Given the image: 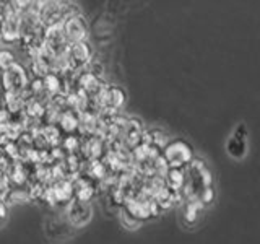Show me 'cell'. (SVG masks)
Listing matches in <instances>:
<instances>
[{"label":"cell","mask_w":260,"mask_h":244,"mask_svg":"<svg viewBox=\"0 0 260 244\" xmlns=\"http://www.w3.org/2000/svg\"><path fill=\"white\" fill-rule=\"evenodd\" d=\"M91 55H93L91 47H89L86 41L72 44L67 52V60L70 65V70H78L81 67H85V65L91 60Z\"/></svg>","instance_id":"5b68a950"},{"label":"cell","mask_w":260,"mask_h":244,"mask_svg":"<svg viewBox=\"0 0 260 244\" xmlns=\"http://www.w3.org/2000/svg\"><path fill=\"white\" fill-rule=\"evenodd\" d=\"M202 205L199 202H192V200H187V203L184 205V210H182V218L185 220V223H195L199 218V211H200Z\"/></svg>","instance_id":"30bf717a"},{"label":"cell","mask_w":260,"mask_h":244,"mask_svg":"<svg viewBox=\"0 0 260 244\" xmlns=\"http://www.w3.org/2000/svg\"><path fill=\"white\" fill-rule=\"evenodd\" d=\"M211 182H213V176L205 161L193 158L190 165L185 168V186L182 189L185 199L197 202L200 192L207 187H211Z\"/></svg>","instance_id":"6da1fadb"},{"label":"cell","mask_w":260,"mask_h":244,"mask_svg":"<svg viewBox=\"0 0 260 244\" xmlns=\"http://www.w3.org/2000/svg\"><path fill=\"white\" fill-rule=\"evenodd\" d=\"M215 200V189H213V186L211 187H207V189H203L200 192V195L197 197V202L200 203L202 207H205V205H210L211 202Z\"/></svg>","instance_id":"5bb4252c"},{"label":"cell","mask_w":260,"mask_h":244,"mask_svg":"<svg viewBox=\"0 0 260 244\" xmlns=\"http://www.w3.org/2000/svg\"><path fill=\"white\" fill-rule=\"evenodd\" d=\"M120 223L124 225L127 230H135V228H138V225H140V220H137L128 210L124 208L120 211Z\"/></svg>","instance_id":"4fadbf2b"},{"label":"cell","mask_w":260,"mask_h":244,"mask_svg":"<svg viewBox=\"0 0 260 244\" xmlns=\"http://www.w3.org/2000/svg\"><path fill=\"white\" fill-rule=\"evenodd\" d=\"M60 124H62V129H65L67 132H73V130L78 127V117L75 116V112L67 111L62 116Z\"/></svg>","instance_id":"7c38bea8"},{"label":"cell","mask_w":260,"mask_h":244,"mask_svg":"<svg viewBox=\"0 0 260 244\" xmlns=\"http://www.w3.org/2000/svg\"><path fill=\"white\" fill-rule=\"evenodd\" d=\"M0 62H2V69L7 70L8 67H12V65L15 64V59H13V54L10 51H7V49H4L2 54H0Z\"/></svg>","instance_id":"9a60e30c"},{"label":"cell","mask_w":260,"mask_h":244,"mask_svg":"<svg viewBox=\"0 0 260 244\" xmlns=\"http://www.w3.org/2000/svg\"><path fill=\"white\" fill-rule=\"evenodd\" d=\"M44 80V88L49 95H57L60 92V86H62V80L60 77L57 75V73H51V75H47Z\"/></svg>","instance_id":"8fae6325"},{"label":"cell","mask_w":260,"mask_h":244,"mask_svg":"<svg viewBox=\"0 0 260 244\" xmlns=\"http://www.w3.org/2000/svg\"><path fill=\"white\" fill-rule=\"evenodd\" d=\"M162 157H165L169 168H187L193 160V151L187 142L173 140L162 150Z\"/></svg>","instance_id":"7a4b0ae2"},{"label":"cell","mask_w":260,"mask_h":244,"mask_svg":"<svg viewBox=\"0 0 260 244\" xmlns=\"http://www.w3.org/2000/svg\"><path fill=\"white\" fill-rule=\"evenodd\" d=\"M28 83H29L28 73L23 69V65L15 62L12 67L4 70V85L7 95L20 96L24 92V88L28 86Z\"/></svg>","instance_id":"3957f363"},{"label":"cell","mask_w":260,"mask_h":244,"mask_svg":"<svg viewBox=\"0 0 260 244\" xmlns=\"http://www.w3.org/2000/svg\"><path fill=\"white\" fill-rule=\"evenodd\" d=\"M166 187L174 192H181L185 186V168H169L165 176Z\"/></svg>","instance_id":"ba28073f"},{"label":"cell","mask_w":260,"mask_h":244,"mask_svg":"<svg viewBox=\"0 0 260 244\" xmlns=\"http://www.w3.org/2000/svg\"><path fill=\"white\" fill-rule=\"evenodd\" d=\"M63 29L70 44L81 43V41L86 39L88 35V24L81 15H73L72 18H69L63 23Z\"/></svg>","instance_id":"52a82bcc"},{"label":"cell","mask_w":260,"mask_h":244,"mask_svg":"<svg viewBox=\"0 0 260 244\" xmlns=\"http://www.w3.org/2000/svg\"><path fill=\"white\" fill-rule=\"evenodd\" d=\"M67 214H69V220L72 225L85 226L86 223H89V220L93 217V207H91V203H88L85 200L75 199L70 202Z\"/></svg>","instance_id":"8992f818"},{"label":"cell","mask_w":260,"mask_h":244,"mask_svg":"<svg viewBox=\"0 0 260 244\" xmlns=\"http://www.w3.org/2000/svg\"><path fill=\"white\" fill-rule=\"evenodd\" d=\"M228 153L234 158H242L246 155V140H244V137L234 134L233 138H230V142H228Z\"/></svg>","instance_id":"9c48e42d"},{"label":"cell","mask_w":260,"mask_h":244,"mask_svg":"<svg viewBox=\"0 0 260 244\" xmlns=\"http://www.w3.org/2000/svg\"><path fill=\"white\" fill-rule=\"evenodd\" d=\"M96 103L103 111L117 112V109H120L125 103V93L120 86L109 85L96 98Z\"/></svg>","instance_id":"277c9868"}]
</instances>
